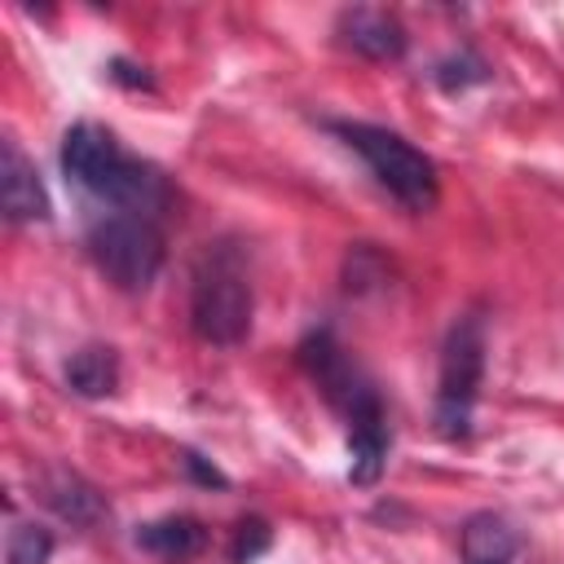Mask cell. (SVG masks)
Segmentation results:
<instances>
[{
  "instance_id": "6da1fadb",
  "label": "cell",
  "mask_w": 564,
  "mask_h": 564,
  "mask_svg": "<svg viewBox=\"0 0 564 564\" xmlns=\"http://www.w3.org/2000/svg\"><path fill=\"white\" fill-rule=\"evenodd\" d=\"M326 128L339 132L344 145L366 159V167L375 172V181L392 198H401L410 212H427L436 203V167L401 132L379 128V123H352V119H330Z\"/></svg>"
},
{
  "instance_id": "7a4b0ae2",
  "label": "cell",
  "mask_w": 564,
  "mask_h": 564,
  "mask_svg": "<svg viewBox=\"0 0 564 564\" xmlns=\"http://www.w3.org/2000/svg\"><path fill=\"white\" fill-rule=\"evenodd\" d=\"M189 322L194 335L207 344H242L251 330V282L242 273V260L225 247L207 251L194 269L189 286Z\"/></svg>"
},
{
  "instance_id": "3957f363",
  "label": "cell",
  "mask_w": 564,
  "mask_h": 564,
  "mask_svg": "<svg viewBox=\"0 0 564 564\" xmlns=\"http://www.w3.org/2000/svg\"><path fill=\"white\" fill-rule=\"evenodd\" d=\"M88 256L119 291H145L163 269V234L145 216L110 212L88 225Z\"/></svg>"
},
{
  "instance_id": "277c9868",
  "label": "cell",
  "mask_w": 564,
  "mask_h": 564,
  "mask_svg": "<svg viewBox=\"0 0 564 564\" xmlns=\"http://www.w3.org/2000/svg\"><path fill=\"white\" fill-rule=\"evenodd\" d=\"M485 379V322L476 313H463L441 352V388H436V432L445 441H458L471 432L476 392Z\"/></svg>"
},
{
  "instance_id": "5b68a950",
  "label": "cell",
  "mask_w": 564,
  "mask_h": 564,
  "mask_svg": "<svg viewBox=\"0 0 564 564\" xmlns=\"http://www.w3.org/2000/svg\"><path fill=\"white\" fill-rule=\"evenodd\" d=\"M300 361H304V370L313 375V383L326 392V401L339 410V419H344L348 427L383 419V405H379L375 383L348 361V352L335 344L330 330H313V335L300 344Z\"/></svg>"
},
{
  "instance_id": "8992f818",
  "label": "cell",
  "mask_w": 564,
  "mask_h": 564,
  "mask_svg": "<svg viewBox=\"0 0 564 564\" xmlns=\"http://www.w3.org/2000/svg\"><path fill=\"white\" fill-rule=\"evenodd\" d=\"M123 159L128 154L119 150V141L101 123H75L62 137V172H66L70 185H79L93 198L106 189V181L119 172Z\"/></svg>"
},
{
  "instance_id": "52a82bcc",
  "label": "cell",
  "mask_w": 564,
  "mask_h": 564,
  "mask_svg": "<svg viewBox=\"0 0 564 564\" xmlns=\"http://www.w3.org/2000/svg\"><path fill=\"white\" fill-rule=\"evenodd\" d=\"M0 207H4V220H13V225L53 216L48 189H44L35 163L22 154V145L13 137L0 141Z\"/></svg>"
},
{
  "instance_id": "ba28073f",
  "label": "cell",
  "mask_w": 564,
  "mask_h": 564,
  "mask_svg": "<svg viewBox=\"0 0 564 564\" xmlns=\"http://www.w3.org/2000/svg\"><path fill=\"white\" fill-rule=\"evenodd\" d=\"M101 203H110L115 212H128V216H145V220H159L172 203V185L167 176L154 167V163H141V159H123L119 172L106 181V189L97 194Z\"/></svg>"
},
{
  "instance_id": "9c48e42d",
  "label": "cell",
  "mask_w": 564,
  "mask_h": 564,
  "mask_svg": "<svg viewBox=\"0 0 564 564\" xmlns=\"http://www.w3.org/2000/svg\"><path fill=\"white\" fill-rule=\"evenodd\" d=\"M339 35L348 48H357L361 57H375V62H392L405 53V26L383 9H344Z\"/></svg>"
},
{
  "instance_id": "30bf717a",
  "label": "cell",
  "mask_w": 564,
  "mask_h": 564,
  "mask_svg": "<svg viewBox=\"0 0 564 564\" xmlns=\"http://www.w3.org/2000/svg\"><path fill=\"white\" fill-rule=\"evenodd\" d=\"M40 494H44V502L62 516V520H70V524H97L101 516H106V502H101V494L84 480V476H75L70 467H57V471H48L44 476V485H40Z\"/></svg>"
},
{
  "instance_id": "8fae6325",
  "label": "cell",
  "mask_w": 564,
  "mask_h": 564,
  "mask_svg": "<svg viewBox=\"0 0 564 564\" xmlns=\"http://www.w3.org/2000/svg\"><path fill=\"white\" fill-rule=\"evenodd\" d=\"M137 546L159 555V560H189L207 546V529L194 516H163L150 524H137Z\"/></svg>"
},
{
  "instance_id": "7c38bea8",
  "label": "cell",
  "mask_w": 564,
  "mask_h": 564,
  "mask_svg": "<svg viewBox=\"0 0 564 564\" xmlns=\"http://www.w3.org/2000/svg\"><path fill=\"white\" fill-rule=\"evenodd\" d=\"M66 388L79 397H110L119 388V352L110 344H84L66 361Z\"/></svg>"
},
{
  "instance_id": "4fadbf2b",
  "label": "cell",
  "mask_w": 564,
  "mask_h": 564,
  "mask_svg": "<svg viewBox=\"0 0 564 564\" xmlns=\"http://www.w3.org/2000/svg\"><path fill=\"white\" fill-rule=\"evenodd\" d=\"M516 546H520L516 529L494 511H476L463 524V560L467 564H511Z\"/></svg>"
},
{
  "instance_id": "5bb4252c",
  "label": "cell",
  "mask_w": 564,
  "mask_h": 564,
  "mask_svg": "<svg viewBox=\"0 0 564 564\" xmlns=\"http://www.w3.org/2000/svg\"><path fill=\"white\" fill-rule=\"evenodd\" d=\"M348 454H352L348 480L352 485H375L379 471H383V458H388V427H383V419L348 427Z\"/></svg>"
},
{
  "instance_id": "9a60e30c",
  "label": "cell",
  "mask_w": 564,
  "mask_h": 564,
  "mask_svg": "<svg viewBox=\"0 0 564 564\" xmlns=\"http://www.w3.org/2000/svg\"><path fill=\"white\" fill-rule=\"evenodd\" d=\"M485 79H489V66H485L471 48H458L454 57H445V62L436 66V84H441L445 93H463V88L485 84Z\"/></svg>"
},
{
  "instance_id": "2e32d148",
  "label": "cell",
  "mask_w": 564,
  "mask_h": 564,
  "mask_svg": "<svg viewBox=\"0 0 564 564\" xmlns=\"http://www.w3.org/2000/svg\"><path fill=\"white\" fill-rule=\"evenodd\" d=\"M53 555V533L44 524H13L9 533V564H48Z\"/></svg>"
},
{
  "instance_id": "e0dca14e",
  "label": "cell",
  "mask_w": 564,
  "mask_h": 564,
  "mask_svg": "<svg viewBox=\"0 0 564 564\" xmlns=\"http://www.w3.org/2000/svg\"><path fill=\"white\" fill-rule=\"evenodd\" d=\"M269 538H273V533H269V524H264L260 516L242 520V524L234 529V542H229V560H234V564H251V560H256V555L269 546Z\"/></svg>"
},
{
  "instance_id": "ac0fdd59",
  "label": "cell",
  "mask_w": 564,
  "mask_h": 564,
  "mask_svg": "<svg viewBox=\"0 0 564 564\" xmlns=\"http://www.w3.org/2000/svg\"><path fill=\"white\" fill-rule=\"evenodd\" d=\"M181 467H185V476H189L194 485H207V489H229V476H225L216 463H207L203 454H194V449H181Z\"/></svg>"
},
{
  "instance_id": "d6986e66",
  "label": "cell",
  "mask_w": 564,
  "mask_h": 564,
  "mask_svg": "<svg viewBox=\"0 0 564 564\" xmlns=\"http://www.w3.org/2000/svg\"><path fill=\"white\" fill-rule=\"evenodd\" d=\"M110 79L123 84V88H154V79L145 75V66H132V62H110Z\"/></svg>"
}]
</instances>
